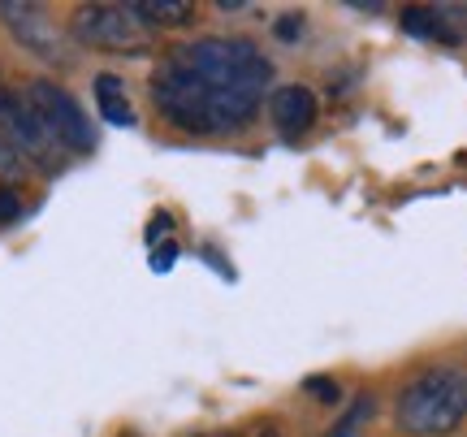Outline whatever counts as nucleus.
Here are the masks:
<instances>
[{
	"label": "nucleus",
	"instance_id": "nucleus-4",
	"mask_svg": "<svg viewBox=\"0 0 467 437\" xmlns=\"http://www.w3.org/2000/svg\"><path fill=\"white\" fill-rule=\"evenodd\" d=\"M69 31L78 44L113 57H143L151 52V31L130 14V5H83L74 9Z\"/></svg>",
	"mask_w": 467,
	"mask_h": 437
},
{
	"label": "nucleus",
	"instance_id": "nucleus-14",
	"mask_svg": "<svg viewBox=\"0 0 467 437\" xmlns=\"http://www.w3.org/2000/svg\"><path fill=\"white\" fill-rule=\"evenodd\" d=\"M303 394H312L317 403H337L342 386H337L334 377H307V381H303Z\"/></svg>",
	"mask_w": 467,
	"mask_h": 437
},
{
	"label": "nucleus",
	"instance_id": "nucleus-15",
	"mask_svg": "<svg viewBox=\"0 0 467 437\" xmlns=\"http://www.w3.org/2000/svg\"><path fill=\"white\" fill-rule=\"evenodd\" d=\"M17 213H22V203H17V195H14V191H9L5 182H0V225H9V221H14Z\"/></svg>",
	"mask_w": 467,
	"mask_h": 437
},
{
	"label": "nucleus",
	"instance_id": "nucleus-9",
	"mask_svg": "<svg viewBox=\"0 0 467 437\" xmlns=\"http://www.w3.org/2000/svg\"><path fill=\"white\" fill-rule=\"evenodd\" d=\"M402 31L420 35V39H437V44H459V31H454V22L441 9H424V5H411V9H402Z\"/></svg>",
	"mask_w": 467,
	"mask_h": 437
},
{
	"label": "nucleus",
	"instance_id": "nucleus-17",
	"mask_svg": "<svg viewBox=\"0 0 467 437\" xmlns=\"http://www.w3.org/2000/svg\"><path fill=\"white\" fill-rule=\"evenodd\" d=\"M9 96H14V91H9V87H5V78H0V104L9 100Z\"/></svg>",
	"mask_w": 467,
	"mask_h": 437
},
{
	"label": "nucleus",
	"instance_id": "nucleus-11",
	"mask_svg": "<svg viewBox=\"0 0 467 437\" xmlns=\"http://www.w3.org/2000/svg\"><path fill=\"white\" fill-rule=\"evenodd\" d=\"M130 14L143 22V26H186L191 17H195V5H186V0H134Z\"/></svg>",
	"mask_w": 467,
	"mask_h": 437
},
{
	"label": "nucleus",
	"instance_id": "nucleus-10",
	"mask_svg": "<svg viewBox=\"0 0 467 437\" xmlns=\"http://www.w3.org/2000/svg\"><path fill=\"white\" fill-rule=\"evenodd\" d=\"M96 104H100V118L109 126H134L130 96H126V83L117 74H96Z\"/></svg>",
	"mask_w": 467,
	"mask_h": 437
},
{
	"label": "nucleus",
	"instance_id": "nucleus-7",
	"mask_svg": "<svg viewBox=\"0 0 467 437\" xmlns=\"http://www.w3.org/2000/svg\"><path fill=\"white\" fill-rule=\"evenodd\" d=\"M0 135L14 143L17 156H31L35 165H44V169L57 165L61 143L52 139V130L44 126V118L35 113V104L26 96H9V100L0 104Z\"/></svg>",
	"mask_w": 467,
	"mask_h": 437
},
{
	"label": "nucleus",
	"instance_id": "nucleus-16",
	"mask_svg": "<svg viewBox=\"0 0 467 437\" xmlns=\"http://www.w3.org/2000/svg\"><path fill=\"white\" fill-rule=\"evenodd\" d=\"M299 31H303V17L299 14H285V22H277V35H282V39H295Z\"/></svg>",
	"mask_w": 467,
	"mask_h": 437
},
{
	"label": "nucleus",
	"instance_id": "nucleus-2",
	"mask_svg": "<svg viewBox=\"0 0 467 437\" xmlns=\"http://www.w3.org/2000/svg\"><path fill=\"white\" fill-rule=\"evenodd\" d=\"M467 416V369L463 364H437L420 372L399 394V429L416 437H446Z\"/></svg>",
	"mask_w": 467,
	"mask_h": 437
},
{
	"label": "nucleus",
	"instance_id": "nucleus-13",
	"mask_svg": "<svg viewBox=\"0 0 467 437\" xmlns=\"http://www.w3.org/2000/svg\"><path fill=\"white\" fill-rule=\"evenodd\" d=\"M22 173H26V161L14 151V143H9V139L0 135V182H17Z\"/></svg>",
	"mask_w": 467,
	"mask_h": 437
},
{
	"label": "nucleus",
	"instance_id": "nucleus-18",
	"mask_svg": "<svg viewBox=\"0 0 467 437\" xmlns=\"http://www.w3.org/2000/svg\"><path fill=\"white\" fill-rule=\"evenodd\" d=\"M260 437H282V433H260Z\"/></svg>",
	"mask_w": 467,
	"mask_h": 437
},
{
	"label": "nucleus",
	"instance_id": "nucleus-5",
	"mask_svg": "<svg viewBox=\"0 0 467 437\" xmlns=\"http://www.w3.org/2000/svg\"><path fill=\"white\" fill-rule=\"evenodd\" d=\"M26 100L35 104V113L44 118V126L52 130V139H57L61 148H69V151H91L96 148V130H91V121H87L83 104L74 100L66 87L39 78V83H31Z\"/></svg>",
	"mask_w": 467,
	"mask_h": 437
},
{
	"label": "nucleus",
	"instance_id": "nucleus-12",
	"mask_svg": "<svg viewBox=\"0 0 467 437\" xmlns=\"http://www.w3.org/2000/svg\"><path fill=\"white\" fill-rule=\"evenodd\" d=\"M372 416H377V399L368 394V390H359L355 399L347 403V411L334 421V429L325 437H364L368 433V424H372Z\"/></svg>",
	"mask_w": 467,
	"mask_h": 437
},
{
	"label": "nucleus",
	"instance_id": "nucleus-1",
	"mask_svg": "<svg viewBox=\"0 0 467 437\" xmlns=\"http://www.w3.org/2000/svg\"><path fill=\"white\" fill-rule=\"evenodd\" d=\"M151 100L186 135L243 130L260 109V96H243V91H225V87L208 83L195 69H186L173 52L151 74Z\"/></svg>",
	"mask_w": 467,
	"mask_h": 437
},
{
	"label": "nucleus",
	"instance_id": "nucleus-8",
	"mask_svg": "<svg viewBox=\"0 0 467 437\" xmlns=\"http://www.w3.org/2000/svg\"><path fill=\"white\" fill-rule=\"evenodd\" d=\"M268 118H273V126H277L285 139L307 135V130L317 126V96H312V87H303V83L273 87V96H268Z\"/></svg>",
	"mask_w": 467,
	"mask_h": 437
},
{
	"label": "nucleus",
	"instance_id": "nucleus-6",
	"mask_svg": "<svg viewBox=\"0 0 467 437\" xmlns=\"http://www.w3.org/2000/svg\"><path fill=\"white\" fill-rule=\"evenodd\" d=\"M0 17L5 26L14 31V39L26 52H35L39 61H52V66H69V39L66 31L48 17V9L39 5H17V0H5L0 5Z\"/></svg>",
	"mask_w": 467,
	"mask_h": 437
},
{
	"label": "nucleus",
	"instance_id": "nucleus-3",
	"mask_svg": "<svg viewBox=\"0 0 467 437\" xmlns=\"http://www.w3.org/2000/svg\"><path fill=\"white\" fill-rule=\"evenodd\" d=\"M173 57L186 69H195L200 78L225 87V91H243V96H260L273 78V61L255 48L251 39H225V35H203L195 44L173 48Z\"/></svg>",
	"mask_w": 467,
	"mask_h": 437
}]
</instances>
